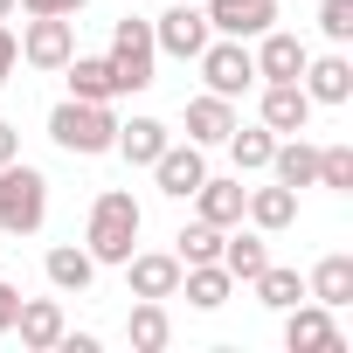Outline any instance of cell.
Returning a JSON list of instances; mask_svg holds the SVG:
<instances>
[{
    "instance_id": "1",
    "label": "cell",
    "mask_w": 353,
    "mask_h": 353,
    "mask_svg": "<svg viewBox=\"0 0 353 353\" xmlns=\"http://www.w3.org/2000/svg\"><path fill=\"white\" fill-rule=\"evenodd\" d=\"M139 229H145V208L132 201V188H104L97 201H90V229H83V250L97 256V263H125L132 250H139Z\"/></svg>"
},
{
    "instance_id": "2",
    "label": "cell",
    "mask_w": 353,
    "mask_h": 353,
    "mask_svg": "<svg viewBox=\"0 0 353 353\" xmlns=\"http://www.w3.org/2000/svg\"><path fill=\"white\" fill-rule=\"evenodd\" d=\"M111 83H118V97H132V90H152L159 77V49H152V21L145 14H118L111 21Z\"/></svg>"
},
{
    "instance_id": "3",
    "label": "cell",
    "mask_w": 353,
    "mask_h": 353,
    "mask_svg": "<svg viewBox=\"0 0 353 353\" xmlns=\"http://www.w3.org/2000/svg\"><path fill=\"white\" fill-rule=\"evenodd\" d=\"M49 222V173L28 166V159H8L0 166V229L8 236H35Z\"/></svg>"
},
{
    "instance_id": "4",
    "label": "cell",
    "mask_w": 353,
    "mask_h": 353,
    "mask_svg": "<svg viewBox=\"0 0 353 353\" xmlns=\"http://www.w3.org/2000/svg\"><path fill=\"white\" fill-rule=\"evenodd\" d=\"M49 139H56L63 152H77V159H97V152H111V139H118V118H111V104L63 97V104L49 111Z\"/></svg>"
},
{
    "instance_id": "5",
    "label": "cell",
    "mask_w": 353,
    "mask_h": 353,
    "mask_svg": "<svg viewBox=\"0 0 353 353\" xmlns=\"http://www.w3.org/2000/svg\"><path fill=\"white\" fill-rule=\"evenodd\" d=\"M194 63H201V83H208L215 97H243V90L256 83V56H250V42H236V35H208V49H201Z\"/></svg>"
},
{
    "instance_id": "6",
    "label": "cell",
    "mask_w": 353,
    "mask_h": 353,
    "mask_svg": "<svg viewBox=\"0 0 353 353\" xmlns=\"http://www.w3.org/2000/svg\"><path fill=\"white\" fill-rule=\"evenodd\" d=\"M77 56V14H28L21 28V63L28 70H63Z\"/></svg>"
},
{
    "instance_id": "7",
    "label": "cell",
    "mask_w": 353,
    "mask_h": 353,
    "mask_svg": "<svg viewBox=\"0 0 353 353\" xmlns=\"http://www.w3.org/2000/svg\"><path fill=\"white\" fill-rule=\"evenodd\" d=\"M208 35H215V28H208V14L194 8V0H173V8L152 21V49H159V56H181V63H194V56L208 49Z\"/></svg>"
},
{
    "instance_id": "8",
    "label": "cell",
    "mask_w": 353,
    "mask_h": 353,
    "mask_svg": "<svg viewBox=\"0 0 353 353\" xmlns=\"http://www.w3.org/2000/svg\"><path fill=\"white\" fill-rule=\"evenodd\" d=\"M152 181H159L166 201H188V194L208 181V145H194V139H188V145H173V139H166V152L152 159Z\"/></svg>"
},
{
    "instance_id": "9",
    "label": "cell",
    "mask_w": 353,
    "mask_h": 353,
    "mask_svg": "<svg viewBox=\"0 0 353 353\" xmlns=\"http://www.w3.org/2000/svg\"><path fill=\"white\" fill-rule=\"evenodd\" d=\"M284 346H291V353H346V339H339V325H332V312H325L319 298H312V305L298 298V305L284 312Z\"/></svg>"
},
{
    "instance_id": "10",
    "label": "cell",
    "mask_w": 353,
    "mask_h": 353,
    "mask_svg": "<svg viewBox=\"0 0 353 353\" xmlns=\"http://www.w3.org/2000/svg\"><path fill=\"white\" fill-rule=\"evenodd\" d=\"M201 14L215 35H236V42H256L263 28H277V0H201Z\"/></svg>"
},
{
    "instance_id": "11",
    "label": "cell",
    "mask_w": 353,
    "mask_h": 353,
    "mask_svg": "<svg viewBox=\"0 0 353 353\" xmlns=\"http://www.w3.org/2000/svg\"><path fill=\"white\" fill-rule=\"evenodd\" d=\"M118 270H125L132 298H173V291H181V256H173V250H132Z\"/></svg>"
},
{
    "instance_id": "12",
    "label": "cell",
    "mask_w": 353,
    "mask_h": 353,
    "mask_svg": "<svg viewBox=\"0 0 353 353\" xmlns=\"http://www.w3.org/2000/svg\"><path fill=\"white\" fill-rule=\"evenodd\" d=\"M250 56H256V83H298V77H305V56H312V49H305L298 35H284V28H263Z\"/></svg>"
},
{
    "instance_id": "13",
    "label": "cell",
    "mask_w": 353,
    "mask_h": 353,
    "mask_svg": "<svg viewBox=\"0 0 353 353\" xmlns=\"http://www.w3.org/2000/svg\"><path fill=\"white\" fill-rule=\"evenodd\" d=\"M263 173H270L277 188H291V194H298V188H319V145H312L305 132H284Z\"/></svg>"
},
{
    "instance_id": "14",
    "label": "cell",
    "mask_w": 353,
    "mask_h": 353,
    "mask_svg": "<svg viewBox=\"0 0 353 353\" xmlns=\"http://www.w3.org/2000/svg\"><path fill=\"white\" fill-rule=\"evenodd\" d=\"M63 298H21V312H14V332H21V346L28 353H56V339H63Z\"/></svg>"
},
{
    "instance_id": "15",
    "label": "cell",
    "mask_w": 353,
    "mask_h": 353,
    "mask_svg": "<svg viewBox=\"0 0 353 353\" xmlns=\"http://www.w3.org/2000/svg\"><path fill=\"white\" fill-rule=\"evenodd\" d=\"M188 201H194V215H201V222H215V229H236V222H243V201H250V188H243V173H236V181H215V173H208V181H201Z\"/></svg>"
},
{
    "instance_id": "16",
    "label": "cell",
    "mask_w": 353,
    "mask_h": 353,
    "mask_svg": "<svg viewBox=\"0 0 353 353\" xmlns=\"http://www.w3.org/2000/svg\"><path fill=\"white\" fill-rule=\"evenodd\" d=\"M298 83H305L312 104H346V97H353V63H346L339 49H332V56H305V77H298Z\"/></svg>"
},
{
    "instance_id": "17",
    "label": "cell",
    "mask_w": 353,
    "mask_h": 353,
    "mask_svg": "<svg viewBox=\"0 0 353 353\" xmlns=\"http://www.w3.org/2000/svg\"><path fill=\"white\" fill-rule=\"evenodd\" d=\"M42 277H49L63 298H83V291H90V277H97V256H90L83 243H56V250L42 256Z\"/></svg>"
},
{
    "instance_id": "18",
    "label": "cell",
    "mask_w": 353,
    "mask_h": 353,
    "mask_svg": "<svg viewBox=\"0 0 353 353\" xmlns=\"http://www.w3.org/2000/svg\"><path fill=\"white\" fill-rule=\"evenodd\" d=\"M229 291H236V277L222 263H181V291H173V298H188L194 312H222Z\"/></svg>"
},
{
    "instance_id": "19",
    "label": "cell",
    "mask_w": 353,
    "mask_h": 353,
    "mask_svg": "<svg viewBox=\"0 0 353 353\" xmlns=\"http://www.w3.org/2000/svg\"><path fill=\"white\" fill-rule=\"evenodd\" d=\"M312 97H305V83H263V125L284 139V132H305L312 125Z\"/></svg>"
},
{
    "instance_id": "20",
    "label": "cell",
    "mask_w": 353,
    "mask_h": 353,
    "mask_svg": "<svg viewBox=\"0 0 353 353\" xmlns=\"http://www.w3.org/2000/svg\"><path fill=\"white\" fill-rule=\"evenodd\" d=\"M229 132H236V97H215V90L188 97V139L194 145H222Z\"/></svg>"
},
{
    "instance_id": "21",
    "label": "cell",
    "mask_w": 353,
    "mask_h": 353,
    "mask_svg": "<svg viewBox=\"0 0 353 353\" xmlns=\"http://www.w3.org/2000/svg\"><path fill=\"white\" fill-rule=\"evenodd\" d=\"M166 139H173V132H166L159 118H118V139H111V152H118L125 166H152V159L166 152Z\"/></svg>"
},
{
    "instance_id": "22",
    "label": "cell",
    "mask_w": 353,
    "mask_h": 353,
    "mask_svg": "<svg viewBox=\"0 0 353 353\" xmlns=\"http://www.w3.org/2000/svg\"><path fill=\"white\" fill-rule=\"evenodd\" d=\"M243 222H250V229H263V236H284V229L298 222V194H291V188H277V181H270V188H250Z\"/></svg>"
},
{
    "instance_id": "23",
    "label": "cell",
    "mask_w": 353,
    "mask_h": 353,
    "mask_svg": "<svg viewBox=\"0 0 353 353\" xmlns=\"http://www.w3.org/2000/svg\"><path fill=\"white\" fill-rule=\"evenodd\" d=\"M305 298H319L325 312H339V305H353V256H346V250H332V256H319V263H312V277H305Z\"/></svg>"
},
{
    "instance_id": "24",
    "label": "cell",
    "mask_w": 353,
    "mask_h": 353,
    "mask_svg": "<svg viewBox=\"0 0 353 353\" xmlns=\"http://www.w3.org/2000/svg\"><path fill=\"white\" fill-rule=\"evenodd\" d=\"M263 263H270V243H263V229H243V222H236V229L222 236V270H229L236 284H250Z\"/></svg>"
},
{
    "instance_id": "25",
    "label": "cell",
    "mask_w": 353,
    "mask_h": 353,
    "mask_svg": "<svg viewBox=\"0 0 353 353\" xmlns=\"http://www.w3.org/2000/svg\"><path fill=\"white\" fill-rule=\"evenodd\" d=\"M125 339H132L139 353H166V346H173L166 298H139V305H132V319H125Z\"/></svg>"
},
{
    "instance_id": "26",
    "label": "cell",
    "mask_w": 353,
    "mask_h": 353,
    "mask_svg": "<svg viewBox=\"0 0 353 353\" xmlns=\"http://www.w3.org/2000/svg\"><path fill=\"white\" fill-rule=\"evenodd\" d=\"M63 77H70V97H83V104H111V97H118V83H111V63H104V56H70V63H63Z\"/></svg>"
},
{
    "instance_id": "27",
    "label": "cell",
    "mask_w": 353,
    "mask_h": 353,
    "mask_svg": "<svg viewBox=\"0 0 353 353\" xmlns=\"http://www.w3.org/2000/svg\"><path fill=\"white\" fill-rule=\"evenodd\" d=\"M222 145H229L236 173H263V166H270V152H277V132H270V125H243V118H236V132H229Z\"/></svg>"
},
{
    "instance_id": "28",
    "label": "cell",
    "mask_w": 353,
    "mask_h": 353,
    "mask_svg": "<svg viewBox=\"0 0 353 353\" xmlns=\"http://www.w3.org/2000/svg\"><path fill=\"white\" fill-rule=\"evenodd\" d=\"M250 284H256V305H270V312H291V305L305 298V277H298V270H284V263H263Z\"/></svg>"
},
{
    "instance_id": "29",
    "label": "cell",
    "mask_w": 353,
    "mask_h": 353,
    "mask_svg": "<svg viewBox=\"0 0 353 353\" xmlns=\"http://www.w3.org/2000/svg\"><path fill=\"white\" fill-rule=\"evenodd\" d=\"M222 236H229V229H215V222L194 215L181 236H173V256H181V263H222Z\"/></svg>"
},
{
    "instance_id": "30",
    "label": "cell",
    "mask_w": 353,
    "mask_h": 353,
    "mask_svg": "<svg viewBox=\"0 0 353 353\" xmlns=\"http://www.w3.org/2000/svg\"><path fill=\"white\" fill-rule=\"evenodd\" d=\"M319 188L353 194V145H319Z\"/></svg>"
},
{
    "instance_id": "31",
    "label": "cell",
    "mask_w": 353,
    "mask_h": 353,
    "mask_svg": "<svg viewBox=\"0 0 353 353\" xmlns=\"http://www.w3.org/2000/svg\"><path fill=\"white\" fill-rule=\"evenodd\" d=\"M319 35H325L332 49L353 42V0H319Z\"/></svg>"
},
{
    "instance_id": "32",
    "label": "cell",
    "mask_w": 353,
    "mask_h": 353,
    "mask_svg": "<svg viewBox=\"0 0 353 353\" xmlns=\"http://www.w3.org/2000/svg\"><path fill=\"white\" fill-rule=\"evenodd\" d=\"M14 63H21V35H14L8 21H0V83L14 77Z\"/></svg>"
},
{
    "instance_id": "33",
    "label": "cell",
    "mask_w": 353,
    "mask_h": 353,
    "mask_svg": "<svg viewBox=\"0 0 353 353\" xmlns=\"http://www.w3.org/2000/svg\"><path fill=\"white\" fill-rule=\"evenodd\" d=\"M14 8H28V14H83L90 0H14Z\"/></svg>"
},
{
    "instance_id": "34",
    "label": "cell",
    "mask_w": 353,
    "mask_h": 353,
    "mask_svg": "<svg viewBox=\"0 0 353 353\" xmlns=\"http://www.w3.org/2000/svg\"><path fill=\"white\" fill-rule=\"evenodd\" d=\"M14 312H21V291L0 277V332H14Z\"/></svg>"
},
{
    "instance_id": "35",
    "label": "cell",
    "mask_w": 353,
    "mask_h": 353,
    "mask_svg": "<svg viewBox=\"0 0 353 353\" xmlns=\"http://www.w3.org/2000/svg\"><path fill=\"white\" fill-rule=\"evenodd\" d=\"M56 346H63V353H97V332H70V325H63Z\"/></svg>"
},
{
    "instance_id": "36",
    "label": "cell",
    "mask_w": 353,
    "mask_h": 353,
    "mask_svg": "<svg viewBox=\"0 0 353 353\" xmlns=\"http://www.w3.org/2000/svg\"><path fill=\"white\" fill-rule=\"evenodd\" d=\"M8 159H21V132H14L8 118H0V166H8Z\"/></svg>"
},
{
    "instance_id": "37",
    "label": "cell",
    "mask_w": 353,
    "mask_h": 353,
    "mask_svg": "<svg viewBox=\"0 0 353 353\" xmlns=\"http://www.w3.org/2000/svg\"><path fill=\"white\" fill-rule=\"evenodd\" d=\"M8 14H14V0H0V21H8Z\"/></svg>"
}]
</instances>
